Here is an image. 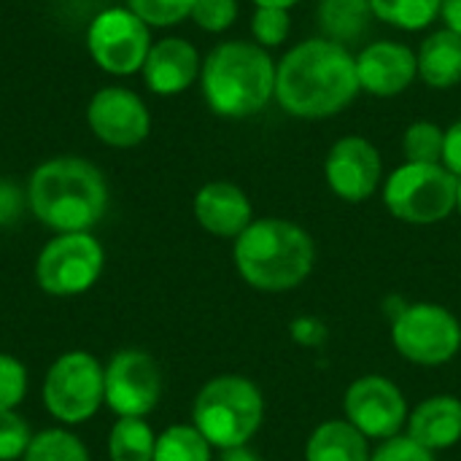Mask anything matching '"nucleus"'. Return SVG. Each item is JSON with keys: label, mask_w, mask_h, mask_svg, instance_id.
<instances>
[{"label": "nucleus", "mask_w": 461, "mask_h": 461, "mask_svg": "<svg viewBox=\"0 0 461 461\" xmlns=\"http://www.w3.org/2000/svg\"><path fill=\"white\" fill-rule=\"evenodd\" d=\"M392 343L408 362L438 367L459 354L461 324L443 305L416 303L397 313L392 324Z\"/></svg>", "instance_id": "7"}, {"label": "nucleus", "mask_w": 461, "mask_h": 461, "mask_svg": "<svg viewBox=\"0 0 461 461\" xmlns=\"http://www.w3.org/2000/svg\"><path fill=\"white\" fill-rule=\"evenodd\" d=\"M108 192L100 170L76 157L43 162L30 178V208L51 230L86 232L105 213Z\"/></svg>", "instance_id": "4"}, {"label": "nucleus", "mask_w": 461, "mask_h": 461, "mask_svg": "<svg viewBox=\"0 0 461 461\" xmlns=\"http://www.w3.org/2000/svg\"><path fill=\"white\" fill-rule=\"evenodd\" d=\"M419 76V57L397 41H375L357 54L359 89L375 97L402 95Z\"/></svg>", "instance_id": "15"}, {"label": "nucleus", "mask_w": 461, "mask_h": 461, "mask_svg": "<svg viewBox=\"0 0 461 461\" xmlns=\"http://www.w3.org/2000/svg\"><path fill=\"white\" fill-rule=\"evenodd\" d=\"M105 400V370L86 351L59 357L43 384L49 413L65 424H81L97 413Z\"/></svg>", "instance_id": "8"}, {"label": "nucleus", "mask_w": 461, "mask_h": 461, "mask_svg": "<svg viewBox=\"0 0 461 461\" xmlns=\"http://www.w3.org/2000/svg\"><path fill=\"white\" fill-rule=\"evenodd\" d=\"M357 57L330 38L292 46L276 70V100L297 119H327L346 111L359 95Z\"/></svg>", "instance_id": "1"}, {"label": "nucleus", "mask_w": 461, "mask_h": 461, "mask_svg": "<svg viewBox=\"0 0 461 461\" xmlns=\"http://www.w3.org/2000/svg\"><path fill=\"white\" fill-rule=\"evenodd\" d=\"M192 419L213 448H240L259 432L265 400L249 378L219 375L200 389Z\"/></svg>", "instance_id": "5"}, {"label": "nucleus", "mask_w": 461, "mask_h": 461, "mask_svg": "<svg viewBox=\"0 0 461 461\" xmlns=\"http://www.w3.org/2000/svg\"><path fill=\"white\" fill-rule=\"evenodd\" d=\"M440 16H443L448 30H454V32L461 35V0H443Z\"/></svg>", "instance_id": "34"}, {"label": "nucleus", "mask_w": 461, "mask_h": 461, "mask_svg": "<svg viewBox=\"0 0 461 461\" xmlns=\"http://www.w3.org/2000/svg\"><path fill=\"white\" fill-rule=\"evenodd\" d=\"M443 165L461 178V119H456L446 130V143H443Z\"/></svg>", "instance_id": "33"}, {"label": "nucleus", "mask_w": 461, "mask_h": 461, "mask_svg": "<svg viewBox=\"0 0 461 461\" xmlns=\"http://www.w3.org/2000/svg\"><path fill=\"white\" fill-rule=\"evenodd\" d=\"M316 262L313 238L294 221L259 219L235 238V267L259 292H289L300 286Z\"/></svg>", "instance_id": "2"}, {"label": "nucleus", "mask_w": 461, "mask_h": 461, "mask_svg": "<svg viewBox=\"0 0 461 461\" xmlns=\"http://www.w3.org/2000/svg\"><path fill=\"white\" fill-rule=\"evenodd\" d=\"M200 73V54L184 38H165L149 49L143 78L157 95H178L194 84Z\"/></svg>", "instance_id": "16"}, {"label": "nucleus", "mask_w": 461, "mask_h": 461, "mask_svg": "<svg viewBox=\"0 0 461 461\" xmlns=\"http://www.w3.org/2000/svg\"><path fill=\"white\" fill-rule=\"evenodd\" d=\"M459 178L446 165H400L384 186L389 213L408 224H435L456 211Z\"/></svg>", "instance_id": "6"}, {"label": "nucleus", "mask_w": 461, "mask_h": 461, "mask_svg": "<svg viewBox=\"0 0 461 461\" xmlns=\"http://www.w3.org/2000/svg\"><path fill=\"white\" fill-rule=\"evenodd\" d=\"M278 65L259 43H219L203 62V95L213 113L249 119L276 97Z\"/></svg>", "instance_id": "3"}, {"label": "nucleus", "mask_w": 461, "mask_h": 461, "mask_svg": "<svg viewBox=\"0 0 461 461\" xmlns=\"http://www.w3.org/2000/svg\"><path fill=\"white\" fill-rule=\"evenodd\" d=\"M346 421L354 424L367 440L397 438L408 424V405L397 384L384 375L357 378L343 400Z\"/></svg>", "instance_id": "11"}, {"label": "nucleus", "mask_w": 461, "mask_h": 461, "mask_svg": "<svg viewBox=\"0 0 461 461\" xmlns=\"http://www.w3.org/2000/svg\"><path fill=\"white\" fill-rule=\"evenodd\" d=\"M86 119L92 132L116 149H130L138 146L151 127V116L149 108L143 105V100L122 86H105L100 89L89 108H86Z\"/></svg>", "instance_id": "14"}, {"label": "nucleus", "mask_w": 461, "mask_h": 461, "mask_svg": "<svg viewBox=\"0 0 461 461\" xmlns=\"http://www.w3.org/2000/svg\"><path fill=\"white\" fill-rule=\"evenodd\" d=\"M370 461H435V454L419 446L416 440H411L408 435H397L384 440Z\"/></svg>", "instance_id": "32"}, {"label": "nucleus", "mask_w": 461, "mask_h": 461, "mask_svg": "<svg viewBox=\"0 0 461 461\" xmlns=\"http://www.w3.org/2000/svg\"><path fill=\"white\" fill-rule=\"evenodd\" d=\"M219 461H262L254 451H249L246 446H240V448H227V451H221V459Z\"/></svg>", "instance_id": "36"}, {"label": "nucleus", "mask_w": 461, "mask_h": 461, "mask_svg": "<svg viewBox=\"0 0 461 461\" xmlns=\"http://www.w3.org/2000/svg\"><path fill=\"white\" fill-rule=\"evenodd\" d=\"M373 16L405 30V32H416L429 27L443 8V0H370Z\"/></svg>", "instance_id": "22"}, {"label": "nucleus", "mask_w": 461, "mask_h": 461, "mask_svg": "<svg viewBox=\"0 0 461 461\" xmlns=\"http://www.w3.org/2000/svg\"><path fill=\"white\" fill-rule=\"evenodd\" d=\"M292 30L289 8H273V5H257L251 19V35L262 49L281 46Z\"/></svg>", "instance_id": "27"}, {"label": "nucleus", "mask_w": 461, "mask_h": 461, "mask_svg": "<svg viewBox=\"0 0 461 461\" xmlns=\"http://www.w3.org/2000/svg\"><path fill=\"white\" fill-rule=\"evenodd\" d=\"M419 78L429 89H454L461 84V35L443 27L419 49Z\"/></svg>", "instance_id": "19"}, {"label": "nucleus", "mask_w": 461, "mask_h": 461, "mask_svg": "<svg viewBox=\"0 0 461 461\" xmlns=\"http://www.w3.org/2000/svg\"><path fill=\"white\" fill-rule=\"evenodd\" d=\"M30 440H32L30 427L14 411H0V461L24 456Z\"/></svg>", "instance_id": "30"}, {"label": "nucleus", "mask_w": 461, "mask_h": 461, "mask_svg": "<svg viewBox=\"0 0 461 461\" xmlns=\"http://www.w3.org/2000/svg\"><path fill=\"white\" fill-rule=\"evenodd\" d=\"M157 438L143 419H119L111 429V461H154Z\"/></svg>", "instance_id": "23"}, {"label": "nucleus", "mask_w": 461, "mask_h": 461, "mask_svg": "<svg viewBox=\"0 0 461 461\" xmlns=\"http://www.w3.org/2000/svg\"><path fill=\"white\" fill-rule=\"evenodd\" d=\"M162 394V373L146 351H119L105 367V402L119 419H143Z\"/></svg>", "instance_id": "12"}, {"label": "nucleus", "mask_w": 461, "mask_h": 461, "mask_svg": "<svg viewBox=\"0 0 461 461\" xmlns=\"http://www.w3.org/2000/svg\"><path fill=\"white\" fill-rule=\"evenodd\" d=\"M86 46L92 59L103 70L113 76H130L135 70H143V62L149 57V24L130 8H108L97 14L89 24Z\"/></svg>", "instance_id": "10"}, {"label": "nucleus", "mask_w": 461, "mask_h": 461, "mask_svg": "<svg viewBox=\"0 0 461 461\" xmlns=\"http://www.w3.org/2000/svg\"><path fill=\"white\" fill-rule=\"evenodd\" d=\"M316 19L324 38L348 46L365 35L373 19V8L370 0H319Z\"/></svg>", "instance_id": "21"}, {"label": "nucleus", "mask_w": 461, "mask_h": 461, "mask_svg": "<svg viewBox=\"0 0 461 461\" xmlns=\"http://www.w3.org/2000/svg\"><path fill=\"white\" fill-rule=\"evenodd\" d=\"M408 438L427 451H446L461 440V400L451 394L424 400L408 416Z\"/></svg>", "instance_id": "18"}, {"label": "nucleus", "mask_w": 461, "mask_h": 461, "mask_svg": "<svg viewBox=\"0 0 461 461\" xmlns=\"http://www.w3.org/2000/svg\"><path fill=\"white\" fill-rule=\"evenodd\" d=\"M24 461H89L84 443L62 429H46L27 446Z\"/></svg>", "instance_id": "26"}, {"label": "nucleus", "mask_w": 461, "mask_h": 461, "mask_svg": "<svg viewBox=\"0 0 461 461\" xmlns=\"http://www.w3.org/2000/svg\"><path fill=\"white\" fill-rule=\"evenodd\" d=\"M27 392V370L19 359L0 354V411H14Z\"/></svg>", "instance_id": "29"}, {"label": "nucleus", "mask_w": 461, "mask_h": 461, "mask_svg": "<svg viewBox=\"0 0 461 461\" xmlns=\"http://www.w3.org/2000/svg\"><path fill=\"white\" fill-rule=\"evenodd\" d=\"M154 461H211V443L197 427H170L157 438Z\"/></svg>", "instance_id": "24"}, {"label": "nucleus", "mask_w": 461, "mask_h": 461, "mask_svg": "<svg viewBox=\"0 0 461 461\" xmlns=\"http://www.w3.org/2000/svg\"><path fill=\"white\" fill-rule=\"evenodd\" d=\"M456 211L461 213V178H459V186H456Z\"/></svg>", "instance_id": "38"}, {"label": "nucleus", "mask_w": 461, "mask_h": 461, "mask_svg": "<svg viewBox=\"0 0 461 461\" xmlns=\"http://www.w3.org/2000/svg\"><path fill=\"white\" fill-rule=\"evenodd\" d=\"M103 246L89 232H62L38 257L35 278L54 297H73L95 286L103 273Z\"/></svg>", "instance_id": "9"}, {"label": "nucleus", "mask_w": 461, "mask_h": 461, "mask_svg": "<svg viewBox=\"0 0 461 461\" xmlns=\"http://www.w3.org/2000/svg\"><path fill=\"white\" fill-rule=\"evenodd\" d=\"M16 213V194L11 186L0 184V221H8Z\"/></svg>", "instance_id": "35"}, {"label": "nucleus", "mask_w": 461, "mask_h": 461, "mask_svg": "<svg viewBox=\"0 0 461 461\" xmlns=\"http://www.w3.org/2000/svg\"><path fill=\"white\" fill-rule=\"evenodd\" d=\"M192 19L208 32H224L238 19V0H194Z\"/></svg>", "instance_id": "31"}, {"label": "nucleus", "mask_w": 461, "mask_h": 461, "mask_svg": "<svg viewBox=\"0 0 461 461\" xmlns=\"http://www.w3.org/2000/svg\"><path fill=\"white\" fill-rule=\"evenodd\" d=\"M200 227L219 238H238L251 224V203L246 192L230 181H211L194 197Z\"/></svg>", "instance_id": "17"}, {"label": "nucleus", "mask_w": 461, "mask_h": 461, "mask_svg": "<svg viewBox=\"0 0 461 461\" xmlns=\"http://www.w3.org/2000/svg\"><path fill=\"white\" fill-rule=\"evenodd\" d=\"M384 162L378 149L362 135L340 138L324 162V176L330 189L346 203H362L375 194L381 184Z\"/></svg>", "instance_id": "13"}, {"label": "nucleus", "mask_w": 461, "mask_h": 461, "mask_svg": "<svg viewBox=\"0 0 461 461\" xmlns=\"http://www.w3.org/2000/svg\"><path fill=\"white\" fill-rule=\"evenodd\" d=\"M370 440L346 419L324 421L305 446V461H370Z\"/></svg>", "instance_id": "20"}, {"label": "nucleus", "mask_w": 461, "mask_h": 461, "mask_svg": "<svg viewBox=\"0 0 461 461\" xmlns=\"http://www.w3.org/2000/svg\"><path fill=\"white\" fill-rule=\"evenodd\" d=\"M257 5H273V8H292L297 5L300 0H254Z\"/></svg>", "instance_id": "37"}, {"label": "nucleus", "mask_w": 461, "mask_h": 461, "mask_svg": "<svg viewBox=\"0 0 461 461\" xmlns=\"http://www.w3.org/2000/svg\"><path fill=\"white\" fill-rule=\"evenodd\" d=\"M130 11L140 16L149 27H170L192 16L194 0H127Z\"/></svg>", "instance_id": "28"}, {"label": "nucleus", "mask_w": 461, "mask_h": 461, "mask_svg": "<svg viewBox=\"0 0 461 461\" xmlns=\"http://www.w3.org/2000/svg\"><path fill=\"white\" fill-rule=\"evenodd\" d=\"M443 143H446V130H440V124L427 119L413 122L402 135L405 159L416 165H443Z\"/></svg>", "instance_id": "25"}]
</instances>
